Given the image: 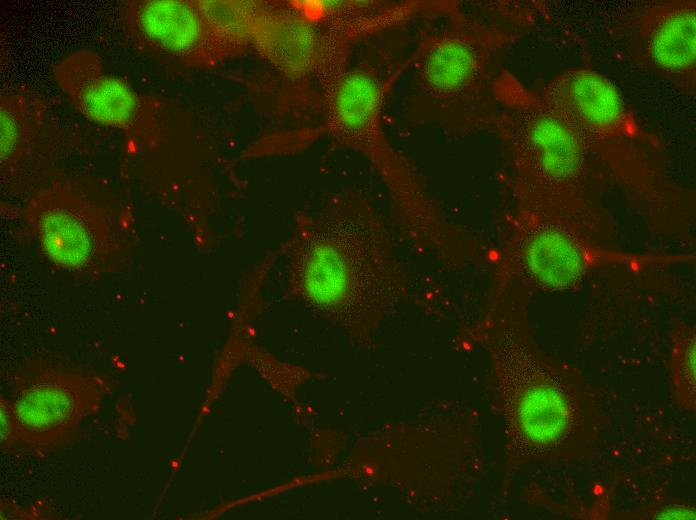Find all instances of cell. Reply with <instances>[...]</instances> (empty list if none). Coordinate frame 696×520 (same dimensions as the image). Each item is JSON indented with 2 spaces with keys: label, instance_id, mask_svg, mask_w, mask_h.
Here are the masks:
<instances>
[{
  "label": "cell",
  "instance_id": "cell-10",
  "mask_svg": "<svg viewBox=\"0 0 696 520\" xmlns=\"http://www.w3.org/2000/svg\"><path fill=\"white\" fill-rule=\"evenodd\" d=\"M23 372L9 406L13 438L44 448L62 444L91 405V383L76 371L54 367Z\"/></svg>",
  "mask_w": 696,
  "mask_h": 520
},
{
  "label": "cell",
  "instance_id": "cell-8",
  "mask_svg": "<svg viewBox=\"0 0 696 520\" xmlns=\"http://www.w3.org/2000/svg\"><path fill=\"white\" fill-rule=\"evenodd\" d=\"M402 63L364 62L344 73L325 91L326 128L340 144L365 155L381 177L394 173L405 156L385 137L381 110L386 93L402 71Z\"/></svg>",
  "mask_w": 696,
  "mask_h": 520
},
{
  "label": "cell",
  "instance_id": "cell-16",
  "mask_svg": "<svg viewBox=\"0 0 696 520\" xmlns=\"http://www.w3.org/2000/svg\"><path fill=\"white\" fill-rule=\"evenodd\" d=\"M640 518L652 519H694L695 507L687 502L670 501L646 511Z\"/></svg>",
  "mask_w": 696,
  "mask_h": 520
},
{
  "label": "cell",
  "instance_id": "cell-11",
  "mask_svg": "<svg viewBox=\"0 0 696 520\" xmlns=\"http://www.w3.org/2000/svg\"><path fill=\"white\" fill-rule=\"evenodd\" d=\"M1 175L7 182H32L71 145L74 133L48 100L17 87L0 94Z\"/></svg>",
  "mask_w": 696,
  "mask_h": 520
},
{
  "label": "cell",
  "instance_id": "cell-9",
  "mask_svg": "<svg viewBox=\"0 0 696 520\" xmlns=\"http://www.w3.org/2000/svg\"><path fill=\"white\" fill-rule=\"evenodd\" d=\"M53 76L86 119L141 139L154 132L155 100L137 92L125 79L107 73L95 51L79 49L67 54L53 66Z\"/></svg>",
  "mask_w": 696,
  "mask_h": 520
},
{
  "label": "cell",
  "instance_id": "cell-13",
  "mask_svg": "<svg viewBox=\"0 0 696 520\" xmlns=\"http://www.w3.org/2000/svg\"><path fill=\"white\" fill-rule=\"evenodd\" d=\"M252 42L284 73L316 75L324 92L344 73L348 38L325 20V28L299 15L262 11Z\"/></svg>",
  "mask_w": 696,
  "mask_h": 520
},
{
  "label": "cell",
  "instance_id": "cell-15",
  "mask_svg": "<svg viewBox=\"0 0 696 520\" xmlns=\"http://www.w3.org/2000/svg\"><path fill=\"white\" fill-rule=\"evenodd\" d=\"M670 373L673 395L677 404L695 412L696 407V330L680 321L671 332Z\"/></svg>",
  "mask_w": 696,
  "mask_h": 520
},
{
  "label": "cell",
  "instance_id": "cell-14",
  "mask_svg": "<svg viewBox=\"0 0 696 520\" xmlns=\"http://www.w3.org/2000/svg\"><path fill=\"white\" fill-rule=\"evenodd\" d=\"M202 19L222 56L252 41L262 13L257 6L240 1H195Z\"/></svg>",
  "mask_w": 696,
  "mask_h": 520
},
{
  "label": "cell",
  "instance_id": "cell-3",
  "mask_svg": "<svg viewBox=\"0 0 696 520\" xmlns=\"http://www.w3.org/2000/svg\"><path fill=\"white\" fill-rule=\"evenodd\" d=\"M441 18L407 59L406 115L454 139L496 131L500 108L493 85L499 61L534 15L505 4L496 15L479 17L450 2Z\"/></svg>",
  "mask_w": 696,
  "mask_h": 520
},
{
  "label": "cell",
  "instance_id": "cell-5",
  "mask_svg": "<svg viewBox=\"0 0 696 520\" xmlns=\"http://www.w3.org/2000/svg\"><path fill=\"white\" fill-rule=\"evenodd\" d=\"M694 260L692 254L615 248L560 220L516 209L508 219L495 274L532 293H551L573 289L592 273L608 268L639 271Z\"/></svg>",
  "mask_w": 696,
  "mask_h": 520
},
{
  "label": "cell",
  "instance_id": "cell-2",
  "mask_svg": "<svg viewBox=\"0 0 696 520\" xmlns=\"http://www.w3.org/2000/svg\"><path fill=\"white\" fill-rule=\"evenodd\" d=\"M293 292L369 343L409 294L412 275L368 196L336 195L304 218L285 245Z\"/></svg>",
  "mask_w": 696,
  "mask_h": 520
},
{
  "label": "cell",
  "instance_id": "cell-1",
  "mask_svg": "<svg viewBox=\"0 0 696 520\" xmlns=\"http://www.w3.org/2000/svg\"><path fill=\"white\" fill-rule=\"evenodd\" d=\"M532 294L495 274L484 309L467 331L489 359L509 468L585 463L599 446L598 403L582 373L536 341L529 321Z\"/></svg>",
  "mask_w": 696,
  "mask_h": 520
},
{
  "label": "cell",
  "instance_id": "cell-12",
  "mask_svg": "<svg viewBox=\"0 0 696 520\" xmlns=\"http://www.w3.org/2000/svg\"><path fill=\"white\" fill-rule=\"evenodd\" d=\"M119 18L140 50L192 66H209L223 57L195 1L124 0Z\"/></svg>",
  "mask_w": 696,
  "mask_h": 520
},
{
  "label": "cell",
  "instance_id": "cell-7",
  "mask_svg": "<svg viewBox=\"0 0 696 520\" xmlns=\"http://www.w3.org/2000/svg\"><path fill=\"white\" fill-rule=\"evenodd\" d=\"M611 30L640 68L684 94H695L694 0L636 2L620 13Z\"/></svg>",
  "mask_w": 696,
  "mask_h": 520
},
{
  "label": "cell",
  "instance_id": "cell-6",
  "mask_svg": "<svg viewBox=\"0 0 696 520\" xmlns=\"http://www.w3.org/2000/svg\"><path fill=\"white\" fill-rule=\"evenodd\" d=\"M22 216L43 252L63 268L107 269L120 251L108 212L68 184L51 183L38 189Z\"/></svg>",
  "mask_w": 696,
  "mask_h": 520
},
{
  "label": "cell",
  "instance_id": "cell-4",
  "mask_svg": "<svg viewBox=\"0 0 696 520\" xmlns=\"http://www.w3.org/2000/svg\"><path fill=\"white\" fill-rule=\"evenodd\" d=\"M493 91L516 209L560 220L607 243L613 224L581 137L509 70L501 68Z\"/></svg>",
  "mask_w": 696,
  "mask_h": 520
}]
</instances>
